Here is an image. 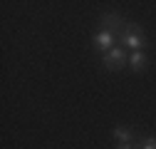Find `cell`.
Listing matches in <instances>:
<instances>
[{
    "mask_svg": "<svg viewBox=\"0 0 156 149\" xmlns=\"http://www.w3.org/2000/svg\"><path fill=\"white\" fill-rule=\"evenodd\" d=\"M112 137L119 144H134V132H129V129H124V127H114Z\"/></svg>",
    "mask_w": 156,
    "mask_h": 149,
    "instance_id": "obj_6",
    "label": "cell"
},
{
    "mask_svg": "<svg viewBox=\"0 0 156 149\" xmlns=\"http://www.w3.org/2000/svg\"><path fill=\"white\" fill-rule=\"evenodd\" d=\"M102 23H104V27H107L109 32H112V27H114V35H119V32L124 30V25H126V23H122L119 15H112V13L102 15Z\"/></svg>",
    "mask_w": 156,
    "mask_h": 149,
    "instance_id": "obj_4",
    "label": "cell"
},
{
    "mask_svg": "<svg viewBox=\"0 0 156 149\" xmlns=\"http://www.w3.org/2000/svg\"><path fill=\"white\" fill-rule=\"evenodd\" d=\"M119 42L126 45V47H131V52L144 50V47H146V37H144L141 25H136V23H126L124 30L119 32Z\"/></svg>",
    "mask_w": 156,
    "mask_h": 149,
    "instance_id": "obj_1",
    "label": "cell"
},
{
    "mask_svg": "<svg viewBox=\"0 0 156 149\" xmlns=\"http://www.w3.org/2000/svg\"><path fill=\"white\" fill-rule=\"evenodd\" d=\"M124 65H129V60H126V52H124L122 45H116L109 52H104V67L107 70H122Z\"/></svg>",
    "mask_w": 156,
    "mask_h": 149,
    "instance_id": "obj_2",
    "label": "cell"
},
{
    "mask_svg": "<svg viewBox=\"0 0 156 149\" xmlns=\"http://www.w3.org/2000/svg\"><path fill=\"white\" fill-rule=\"evenodd\" d=\"M146 62H149V57H146V52H144V50L131 52V57H129V67H131L134 72H141V70L146 67Z\"/></svg>",
    "mask_w": 156,
    "mask_h": 149,
    "instance_id": "obj_5",
    "label": "cell"
},
{
    "mask_svg": "<svg viewBox=\"0 0 156 149\" xmlns=\"http://www.w3.org/2000/svg\"><path fill=\"white\" fill-rule=\"evenodd\" d=\"M139 149H156V137H146V139H141Z\"/></svg>",
    "mask_w": 156,
    "mask_h": 149,
    "instance_id": "obj_7",
    "label": "cell"
},
{
    "mask_svg": "<svg viewBox=\"0 0 156 149\" xmlns=\"http://www.w3.org/2000/svg\"><path fill=\"white\" fill-rule=\"evenodd\" d=\"M116 149H134V144H119Z\"/></svg>",
    "mask_w": 156,
    "mask_h": 149,
    "instance_id": "obj_8",
    "label": "cell"
},
{
    "mask_svg": "<svg viewBox=\"0 0 156 149\" xmlns=\"http://www.w3.org/2000/svg\"><path fill=\"white\" fill-rule=\"evenodd\" d=\"M114 40H116V35L109 32V30H102L99 35H94V47L97 50H102V52H109L114 47Z\"/></svg>",
    "mask_w": 156,
    "mask_h": 149,
    "instance_id": "obj_3",
    "label": "cell"
}]
</instances>
